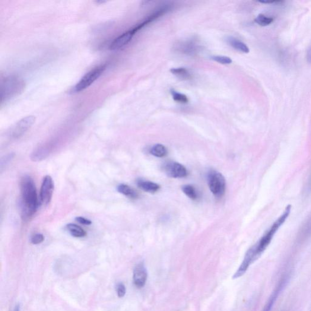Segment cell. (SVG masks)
Listing matches in <instances>:
<instances>
[{"instance_id":"5bb4252c","label":"cell","mask_w":311,"mask_h":311,"mask_svg":"<svg viewBox=\"0 0 311 311\" xmlns=\"http://www.w3.org/2000/svg\"><path fill=\"white\" fill-rule=\"evenodd\" d=\"M227 43L229 45L233 47L235 49L239 50V51L247 54L249 53L250 50L249 47L243 42H241L239 39L233 37H228L226 39Z\"/></svg>"},{"instance_id":"4316f807","label":"cell","mask_w":311,"mask_h":311,"mask_svg":"<svg viewBox=\"0 0 311 311\" xmlns=\"http://www.w3.org/2000/svg\"><path fill=\"white\" fill-rule=\"evenodd\" d=\"M306 60L307 62L311 63V44L307 49Z\"/></svg>"},{"instance_id":"484cf974","label":"cell","mask_w":311,"mask_h":311,"mask_svg":"<svg viewBox=\"0 0 311 311\" xmlns=\"http://www.w3.org/2000/svg\"><path fill=\"white\" fill-rule=\"evenodd\" d=\"M76 221H77L78 223L85 225V226H89V225H91L92 224V222L90 220H88V219H86L84 217H77L75 218Z\"/></svg>"},{"instance_id":"4fadbf2b","label":"cell","mask_w":311,"mask_h":311,"mask_svg":"<svg viewBox=\"0 0 311 311\" xmlns=\"http://www.w3.org/2000/svg\"><path fill=\"white\" fill-rule=\"evenodd\" d=\"M136 184L139 189L146 192L153 193L158 192L160 189V186L158 184L150 180L139 179L136 182Z\"/></svg>"},{"instance_id":"3957f363","label":"cell","mask_w":311,"mask_h":311,"mask_svg":"<svg viewBox=\"0 0 311 311\" xmlns=\"http://www.w3.org/2000/svg\"><path fill=\"white\" fill-rule=\"evenodd\" d=\"M24 82L17 77H6L2 84V103L17 96L23 91Z\"/></svg>"},{"instance_id":"ac0fdd59","label":"cell","mask_w":311,"mask_h":311,"mask_svg":"<svg viewBox=\"0 0 311 311\" xmlns=\"http://www.w3.org/2000/svg\"><path fill=\"white\" fill-rule=\"evenodd\" d=\"M150 153L157 158H163L167 154V149L164 145L158 144L150 148Z\"/></svg>"},{"instance_id":"30bf717a","label":"cell","mask_w":311,"mask_h":311,"mask_svg":"<svg viewBox=\"0 0 311 311\" xmlns=\"http://www.w3.org/2000/svg\"><path fill=\"white\" fill-rule=\"evenodd\" d=\"M55 184L51 177L47 175L44 177L40 190V201L44 205H47L51 201Z\"/></svg>"},{"instance_id":"cb8c5ba5","label":"cell","mask_w":311,"mask_h":311,"mask_svg":"<svg viewBox=\"0 0 311 311\" xmlns=\"http://www.w3.org/2000/svg\"><path fill=\"white\" fill-rule=\"evenodd\" d=\"M116 291L117 296H118L119 298L124 297L126 294L125 286L122 283L117 284L116 287Z\"/></svg>"},{"instance_id":"ba28073f","label":"cell","mask_w":311,"mask_h":311,"mask_svg":"<svg viewBox=\"0 0 311 311\" xmlns=\"http://www.w3.org/2000/svg\"><path fill=\"white\" fill-rule=\"evenodd\" d=\"M174 49L182 55L193 56L199 53L201 49V45L198 41L190 39L176 44Z\"/></svg>"},{"instance_id":"83f0119b","label":"cell","mask_w":311,"mask_h":311,"mask_svg":"<svg viewBox=\"0 0 311 311\" xmlns=\"http://www.w3.org/2000/svg\"><path fill=\"white\" fill-rule=\"evenodd\" d=\"M260 3H265V4H281V3H283V2L280 1H260Z\"/></svg>"},{"instance_id":"44dd1931","label":"cell","mask_w":311,"mask_h":311,"mask_svg":"<svg viewBox=\"0 0 311 311\" xmlns=\"http://www.w3.org/2000/svg\"><path fill=\"white\" fill-rule=\"evenodd\" d=\"M182 190L184 194L191 199L195 200L198 198V193L194 187L191 185H185L182 187Z\"/></svg>"},{"instance_id":"8fae6325","label":"cell","mask_w":311,"mask_h":311,"mask_svg":"<svg viewBox=\"0 0 311 311\" xmlns=\"http://www.w3.org/2000/svg\"><path fill=\"white\" fill-rule=\"evenodd\" d=\"M163 169L168 176L173 178H182L188 174L186 168L176 162H169L164 165Z\"/></svg>"},{"instance_id":"2e32d148","label":"cell","mask_w":311,"mask_h":311,"mask_svg":"<svg viewBox=\"0 0 311 311\" xmlns=\"http://www.w3.org/2000/svg\"><path fill=\"white\" fill-rule=\"evenodd\" d=\"M170 72L177 78L182 81H189L192 79V75L188 69L184 68H172Z\"/></svg>"},{"instance_id":"52a82bcc","label":"cell","mask_w":311,"mask_h":311,"mask_svg":"<svg viewBox=\"0 0 311 311\" xmlns=\"http://www.w3.org/2000/svg\"><path fill=\"white\" fill-rule=\"evenodd\" d=\"M142 29L140 24L137 25L134 28L130 29L129 30L126 31L125 33L120 35L119 37L116 38L112 43L110 44V49L111 50H117L122 48L131 42L133 37Z\"/></svg>"},{"instance_id":"6da1fadb","label":"cell","mask_w":311,"mask_h":311,"mask_svg":"<svg viewBox=\"0 0 311 311\" xmlns=\"http://www.w3.org/2000/svg\"><path fill=\"white\" fill-rule=\"evenodd\" d=\"M291 211V205H289L286 208L283 214L271 225L258 242L247 250L242 263L233 276L234 279L239 278L245 274L250 266L265 251L271 243L275 234L287 220L290 215Z\"/></svg>"},{"instance_id":"603a6c76","label":"cell","mask_w":311,"mask_h":311,"mask_svg":"<svg viewBox=\"0 0 311 311\" xmlns=\"http://www.w3.org/2000/svg\"><path fill=\"white\" fill-rule=\"evenodd\" d=\"M214 61L223 65H230L232 63V60L230 57L223 56H214L211 57Z\"/></svg>"},{"instance_id":"d6986e66","label":"cell","mask_w":311,"mask_h":311,"mask_svg":"<svg viewBox=\"0 0 311 311\" xmlns=\"http://www.w3.org/2000/svg\"><path fill=\"white\" fill-rule=\"evenodd\" d=\"M170 93L173 100L176 102L183 104H186L189 102V100L186 95L180 93L179 92L174 90V89H171Z\"/></svg>"},{"instance_id":"f546056e","label":"cell","mask_w":311,"mask_h":311,"mask_svg":"<svg viewBox=\"0 0 311 311\" xmlns=\"http://www.w3.org/2000/svg\"><path fill=\"white\" fill-rule=\"evenodd\" d=\"M20 304H17V305H16L14 311H20Z\"/></svg>"},{"instance_id":"4dcf8cb0","label":"cell","mask_w":311,"mask_h":311,"mask_svg":"<svg viewBox=\"0 0 311 311\" xmlns=\"http://www.w3.org/2000/svg\"><path fill=\"white\" fill-rule=\"evenodd\" d=\"M310 311H311V310H310Z\"/></svg>"},{"instance_id":"9a60e30c","label":"cell","mask_w":311,"mask_h":311,"mask_svg":"<svg viewBox=\"0 0 311 311\" xmlns=\"http://www.w3.org/2000/svg\"><path fill=\"white\" fill-rule=\"evenodd\" d=\"M117 189V191L128 198L135 199L138 198L139 195L138 192L135 189L132 188L131 187L126 185V184H120Z\"/></svg>"},{"instance_id":"f1b7e54d","label":"cell","mask_w":311,"mask_h":311,"mask_svg":"<svg viewBox=\"0 0 311 311\" xmlns=\"http://www.w3.org/2000/svg\"><path fill=\"white\" fill-rule=\"evenodd\" d=\"M307 190H308V191L309 192L311 191V174L309 177L308 183H307Z\"/></svg>"},{"instance_id":"9c48e42d","label":"cell","mask_w":311,"mask_h":311,"mask_svg":"<svg viewBox=\"0 0 311 311\" xmlns=\"http://www.w3.org/2000/svg\"><path fill=\"white\" fill-rule=\"evenodd\" d=\"M35 120H36V117L33 116H29L19 120L11 129V137L14 139L20 138L33 126Z\"/></svg>"},{"instance_id":"7402d4cb","label":"cell","mask_w":311,"mask_h":311,"mask_svg":"<svg viewBox=\"0 0 311 311\" xmlns=\"http://www.w3.org/2000/svg\"><path fill=\"white\" fill-rule=\"evenodd\" d=\"M300 240H304L310 237L311 235V217L309 219L303 226L302 229L300 231Z\"/></svg>"},{"instance_id":"7c38bea8","label":"cell","mask_w":311,"mask_h":311,"mask_svg":"<svg viewBox=\"0 0 311 311\" xmlns=\"http://www.w3.org/2000/svg\"><path fill=\"white\" fill-rule=\"evenodd\" d=\"M147 278L148 272L144 263L143 262L138 263L133 271V282L135 285L138 288L144 287Z\"/></svg>"},{"instance_id":"ffe728a7","label":"cell","mask_w":311,"mask_h":311,"mask_svg":"<svg viewBox=\"0 0 311 311\" xmlns=\"http://www.w3.org/2000/svg\"><path fill=\"white\" fill-rule=\"evenodd\" d=\"M274 19L272 17H267L264 14H260L255 19L256 23L261 27H267L274 21Z\"/></svg>"},{"instance_id":"5b68a950","label":"cell","mask_w":311,"mask_h":311,"mask_svg":"<svg viewBox=\"0 0 311 311\" xmlns=\"http://www.w3.org/2000/svg\"><path fill=\"white\" fill-rule=\"evenodd\" d=\"M107 68L106 65H101L91 69L86 74L72 89V93H79L90 87L97 80Z\"/></svg>"},{"instance_id":"e0dca14e","label":"cell","mask_w":311,"mask_h":311,"mask_svg":"<svg viewBox=\"0 0 311 311\" xmlns=\"http://www.w3.org/2000/svg\"><path fill=\"white\" fill-rule=\"evenodd\" d=\"M66 228L70 233L72 237L75 238H83L87 236L86 231L81 227L75 224H69L66 226Z\"/></svg>"},{"instance_id":"8992f818","label":"cell","mask_w":311,"mask_h":311,"mask_svg":"<svg viewBox=\"0 0 311 311\" xmlns=\"http://www.w3.org/2000/svg\"><path fill=\"white\" fill-rule=\"evenodd\" d=\"M291 272L287 271L284 273L276 285L274 291H272L267 302H266L262 311H271L274 307L276 301L277 300L279 296L283 291L286 287L290 281L291 278Z\"/></svg>"},{"instance_id":"d4e9b609","label":"cell","mask_w":311,"mask_h":311,"mask_svg":"<svg viewBox=\"0 0 311 311\" xmlns=\"http://www.w3.org/2000/svg\"><path fill=\"white\" fill-rule=\"evenodd\" d=\"M44 240V237L43 235L40 234H37L34 235V236L31 238V243L33 244H39L43 242Z\"/></svg>"},{"instance_id":"277c9868","label":"cell","mask_w":311,"mask_h":311,"mask_svg":"<svg viewBox=\"0 0 311 311\" xmlns=\"http://www.w3.org/2000/svg\"><path fill=\"white\" fill-rule=\"evenodd\" d=\"M208 185L216 198L223 197L226 192V183L224 176L217 171L211 170L208 174Z\"/></svg>"},{"instance_id":"7a4b0ae2","label":"cell","mask_w":311,"mask_h":311,"mask_svg":"<svg viewBox=\"0 0 311 311\" xmlns=\"http://www.w3.org/2000/svg\"><path fill=\"white\" fill-rule=\"evenodd\" d=\"M20 191L22 218L26 220L36 213L39 206L36 185L31 176H24L22 177Z\"/></svg>"}]
</instances>
